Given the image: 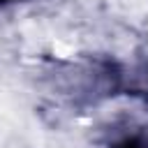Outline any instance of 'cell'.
Masks as SVG:
<instances>
[{"mask_svg": "<svg viewBox=\"0 0 148 148\" xmlns=\"http://www.w3.org/2000/svg\"><path fill=\"white\" fill-rule=\"evenodd\" d=\"M2 2H12V0H0V5H2Z\"/></svg>", "mask_w": 148, "mask_h": 148, "instance_id": "7a4b0ae2", "label": "cell"}, {"mask_svg": "<svg viewBox=\"0 0 148 148\" xmlns=\"http://www.w3.org/2000/svg\"><path fill=\"white\" fill-rule=\"evenodd\" d=\"M113 148H148V141L141 136H130V139H123L120 143H116Z\"/></svg>", "mask_w": 148, "mask_h": 148, "instance_id": "6da1fadb", "label": "cell"}]
</instances>
